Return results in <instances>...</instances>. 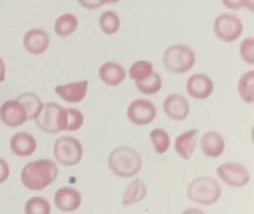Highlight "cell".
<instances>
[{"mask_svg":"<svg viewBox=\"0 0 254 214\" xmlns=\"http://www.w3.org/2000/svg\"><path fill=\"white\" fill-rule=\"evenodd\" d=\"M0 121L10 128H16L29 121L26 108L19 100H7L0 106Z\"/></svg>","mask_w":254,"mask_h":214,"instance_id":"30bf717a","label":"cell"},{"mask_svg":"<svg viewBox=\"0 0 254 214\" xmlns=\"http://www.w3.org/2000/svg\"><path fill=\"white\" fill-rule=\"evenodd\" d=\"M54 156L62 166L73 167L81 162L83 157V147L76 137H60L54 144Z\"/></svg>","mask_w":254,"mask_h":214,"instance_id":"8992f818","label":"cell"},{"mask_svg":"<svg viewBox=\"0 0 254 214\" xmlns=\"http://www.w3.org/2000/svg\"><path fill=\"white\" fill-rule=\"evenodd\" d=\"M36 148V138L27 132H17L10 139V149L15 156L29 157L34 154Z\"/></svg>","mask_w":254,"mask_h":214,"instance_id":"e0dca14e","label":"cell"},{"mask_svg":"<svg viewBox=\"0 0 254 214\" xmlns=\"http://www.w3.org/2000/svg\"><path fill=\"white\" fill-rule=\"evenodd\" d=\"M215 84L207 75L193 74L189 77L186 84V91L189 96L195 100H206L212 95Z\"/></svg>","mask_w":254,"mask_h":214,"instance_id":"8fae6325","label":"cell"},{"mask_svg":"<svg viewBox=\"0 0 254 214\" xmlns=\"http://www.w3.org/2000/svg\"><path fill=\"white\" fill-rule=\"evenodd\" d=\"M127 114L131 123L136 124V126H146L155 119L158 109H156L155 105L149 100L138 99L130 102Z\"/></svg>","mask_w":254,"mask_h":214,"instance_id":"9c48e42d","label":"cell"},{"mask_svg":"<svg viewBox=\"0 0 254 214\" xmlns=\"http://www.w3.org/2000/svg\"><path fill=\"white\" fill-rule=\"evenodd\" d=\"M99 79L103 84L108 85V86H118L122 82L126 80L127 74L123 66L116 61H108L104 62L101 67H99Z\"/></svg>","mask_w":254,"mask_h":214,"instance_id":"d6986e66","label":"cell"},{"mask_svg":"<svg viewBox=\"0 0 254 214\" xmlns=\"http://www.w3.org/2000/svg\"><path fill=\"white\" fill-rule=\"evenodd\" d=\"M201 151L210 158H218L226 149V142L220 132H206L200 141Z\"/></svg>","mask_w":254,"mask_h":214,"instance_id":"2e32d148","label":"cell"},{"mask_svg":"<svg viewBox=\"0 0 254 214\" xmlns=\"http://www.w3.org/2000/svg\"><path fill=\"white\" fill-rule=\"evenodd\" d=\"M55 92L60 99L69 104H79L83 101L88 92V81L81 80L77 82L59 85L55 87Z\"/></svg>","mask_w":254,"mask_h":214,"instance_id":"7c38bea8","label":"cell"},{"mask_svg":"<svg viewBox=\"0 0 254 214\" xmlns=\"http://www.w3.org/2000/svg\"><path fill=\"white\" fill-rule=\"evenodd\" d=\"M163 109L166 116L174 121H184L190 113V105L185 96L180 94H173L164 100Z\"/></svg>","mask_w":254,"mask_h":214,"instance_id":"4fadbf2b","label":"cell"},{"mask_svg":"<svg viewBox=\"0 0 254 214\" xmlns=\"http://www.w3.org/2000/svg\"><path fill=\"white\" fill-rule=\"evenodd\" d=\"M238 94L246 104L254 102V71L250 70L242 75L238 81Z\"/></svg>","mask_w":254,"mask_h":214,"instance_id":"7402d4cb","label":"cell"},{"mask_svg":"<svg viewBox=\"0 0 254 214\" xmlns=\"http://www.w3.org/2000/svg\"><path fill=\"white\" fill-rule=\"evenodd\" d=\"M24 211L26 214H50L51 206L44 197H32L26 202Z\"/></svg>","mask_w":254,"mask_h":214,"instance_id":"83f0119b","label":"cell"},{"mask_svg":"<svg viewBox=\"0 0 254 214\" xmlns=\"http://www.w3.org/2000/svg\"><path fill=\"white\" fill-rule=\"evenodd\" d=\"M146 193H148V189H146L145 183L140 178L134 179L133 182H130L127 186L126 191H124L122 206L129 207L133 206V204L140 203L146 197Z\"/></svg>","mask_w":254,"mask_h":214,"instance_id":"ffe728a7","label":"cell"},{"mask_svg":"<svg viewBox=\"0 0 254 214\" xmlns=\"http://www.w3.org/2000/svg\"><path fill=\"white\" fill-rule=\"evenodd\" d=\"M16 100H19L24 105V107L26 108L29 119H34L40 112V109H41L42 105H44L41 99L39 96H36L34 92H24Z\"/></svg>","mask_w":254,"mask_h":214,"instance_id":"d4e9b609","label":"cell"},{"mask_svg":"<svg viewBox=\"0 0 254 214\" xmlns=\"http://www.w3.org/2000/svg\"><path fill=\"white\" fill-rule=\"evenodd\" d=\"M10 176V167L4 158L0 157V184L7 181Z\"/></svg>","mask_w":254,"mask_h":214,"instance_id":"d6a6232c","label":"cell"},{"mask_svg":"<svg viewBox=\"0 0 254 214\" xmlns=\"http://www.w3.org/2000/svg\"><path fill=\"white\" fill-rule=\"evenodd\" d=\"M79 5L86 9H99L106 4H112V0H78Z\"/></svg>","mask_w":254,"mask_h":214,"instance_id":"1f68e13d","label":"cell"},{"mask_svg":"<svg viewBox=\"0 0 254 214\" xmlns=\"http://www.w3.org/2000/svg\"><path fill=\"white\" fill-rule=\"evenodd\" d=\"M213 32L223 42H235L242 36L243 22L238 16L233 14L218 15L213 22Z\"/></svg>","mask_w":254,"mask_h":214,"instance_id":"52a82bcc","label":"cell"},{"mask_svg":"<svg viewBox=\"0 0 254 214\" xmlns=\"http://www.w3.org/2000/svg\"><path fill=\"white\" fill-rule=\"evenodd\" d=\"M25 50L31 55H41L50 46V36L42 29H30L22 40Z\"/></svg>","mask_w":254,"mask_h":214,"instance_id":"9a60e30c","label":"cell"},{"mask_svg":"<svg viewBox=\"0 0 254 214\" xmlns=\"http://www.w3.org/2000/svg\"><path fill=\"white\" fill-rule=\"evenodd\" d=\"M55 206L61 212H76L82 204V196L72 187H62L54 196Z\"/></svg>","mask_w":254,"mask_h":214,"instance_id":"5bb4252c","label":"cell"},{"mask_svg":"<svg viewBox=\"0 0 254 214\" xmlns=\"http://www.w3.org/2000/svg\"><path fill=\"white\" fill-rule=\"evenodd\" d=\"M154 72V66L150 61L148 60H139V61H135L129 69L128 74L129 77H130L133 81L138 82L141 81V80L146 79L148 76H150Z\"/></svg>","mask_w":254,"mask_h":214,"instance_id":"4316f807","label":"cell"},{"mask_svg":"<svg viewBox=\"0 0 254 214\" xmlns=\"http://www.w3.org/2000/svg\"><path fill=\"white\" fill-rule=\"evenodd\" d=\"M150 141L158 154L166 153L170 148V136L164 128H154L150 132Z\"/></svg>","mask_w":254,"mask_h":214,"instance_id":"484cf974","label":"cell"},{"mask_svg":"<svg viewBox=\"0 0 254 214\" xmlns=\"http://www.w3.org/2000/svg\"><path fill=\"white\" fill-rule=\"evenodd\" d=\"M198 142V129H188L179 134L175 139V151L185 161L192 157Z\"/></svg>","mask_w":254,"mask_h":214,"instance_id":"ac0fdd59","label":"cell"},{"mask_svg":"<svg viewBox=\"0 0 254 214\" xmlns=\"http://www.w3.org/2000/svg\"><path fill=\"white\" fill-rule=\"evenodd\" d=\"M221 194L222 189L220 183L208 176L195 178L188 187L189 199L200 206H212L217 203Z\"/></svg>","mask_w":254,"mask_h":214,"instance_id":"3957f363","label":"cell"},{"mask_svg":"<svg viewBox=\"0 0 254 214\" xmlns=\"http://www.w3.org/2000/svg\"><path fill=\"white\" fill-rule=\"evenodd\" d=\"M99 27L106 35H114L121 29V17L113 10H107L99 16Z\"/></svg>","mask_w":254,"mask_h":214,"instance_id":"603a6c76","label":"cell"},{"mask_svg":"<svg viewBox=\"0 0 254 214\" xmlns=\"http://www.w3.org/2000/svg\"><path fill=\"white\" fill-rule=\"evenodd\" d=\"M223 6L230 10L247 9L250 12L254 10V0H221Z\"/></svg>","mask_w":254,"mask_h":214,"instance_id":"4dcf8cb0","label":"cell"},{"mask_svg":"<svg viewBox=\"0 0 254 214\" xmlns=\"http://www.w3.org/2000/svg\"><path fill=\"white\" fill-rule=\"evenodd\" d=\"M135 84L138 91L144 95H155L163 89V79H161L160 75L155 71H154L150 76L141 80V81L135 82Z\"/></svg>","mask_w":254,"mask_h":214,"instance_id":"cb8c5ba5","label":"cell"},{"mask_svg":"<svg viewBox=\"0 0 254 214\" xmlns=\"http://www.w3.org/2000/svg\"><path fill=\"white\" fill-rule=\"evenodd\" d=\"M240 55L246 64L254 65V37H247L241 42Z\"/></svg>","mask_w":254,"mask_h":214,"instance_id":"f546056e","label":"cell"},{"mask_svg":"<svg viewBox=\"0 0 254 214\" xmlns=\"http://www.w3.org/2000/svg\"><path fill=\"white\" fill-rule=\"evenodd\" d=\"M37 127L45 133L55 134L66 131L67 108L55 102H47L42 105L41 109L35 117Z\"/></svg>","mask_w":254,"mask_h":214,"instance_id":"277c9868","label":"cell"},{"mask_svg":"<svg viewBox=\"0 0 254 214\" xmlns=\"http://www.w3.org/2000/svg\"><path fill=\"white\" fill-rule=\"evenodd\" d=\"M5 77H6V66L2 57L0 56V84L5 81Z\"/></svg>","mask_w":254,"mask_h":214,"instance_id":"836d02e7","label":"cell"},{"mask_svg":"<svg viewBox=\"0 0 254 214\" xmlns=\"http://www.w3.org/2000/svg\"><path fill=\"white\" fill-rule=\"evenodd\" d=\"M221 181L233 188H242L251 182V173L243 164L238 162H226L216 169Z\"/></svg>","mask_w":254,"mask_h":214,"instance_id":"ba28073f","label":"cell"},{"mask_svg":"<svg viewBox=\"0 0 254 214\" xmlns=\"http://www.w3.org/2000/svg\"><path fill=\"white\" fill-rule=\"evenodd\" d=\"M77 27H78V19L71 12L60 15L54 24L55 34L60 37L71 36L73 32H76Z\"/></svg>","mask_w":254,"mask_h":214,"instance_id":"44dd1931","label":"cell"},{"mask_svg":"<svg viewBox=\"0 0 254 214\" xmlns=\"http://www.w3.org/2000/svg\"><path fill=\"white\" fill-rule=\"evenodd\" d=\"M163 64L173 74H185L195 66L196 54L186 45H171L164 51Z\"/></svg>","mask_w":254,"mask_h":214,"instance_id":"5b68a950","label":"cell"},{"mask_svg":"<svg viewBox=\"0 0 254 214\" xmlns=\"http://www.w3.org/2000/svg\"><path fill=\"white\" fill-rule=\"evenodd\" d=\"M143 162L138 152L130 147L122 146L113 149L108 157V167L121 178H131L140 172Z\"/></svg>","mask_w":254,"mask_h":214,"instance_id":"7a4b0ae2","label":"cell"},{"mask_svg":"<svg viewBox=\"0 0 254 214\" xmlns=\"http://www.w3.org/2000/svg\"><path fill=\"white\" fill-rule=\"evenodd\" d=\"M84 116L79 109L77 108H67V122L66 131L73 132L78 131L83 126Z\"/></svg>","mask_w":254,"mask_h":214,"instance_id":"f1b7e54d","label":"cell"},{"mask_svg":"<svg viewBox=\"0 0 254 214\" xmlns=\"http://www.w3.org/2000/svg\"><path fill=\"white\" fill-rule=\"evenodd\" d=\"M59 177V168L51 159H36L25 164L20 173L22 186L32 192L44 191Z\"/></svg>","mask_w":254,"mask_h":214,"instance_id":"6da1fadb","label":"cell"}]
</instances>
